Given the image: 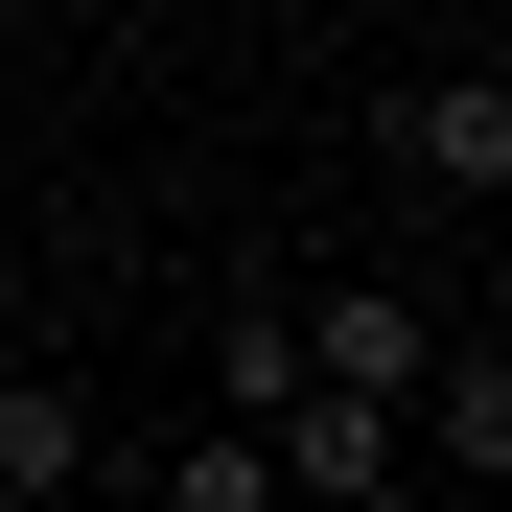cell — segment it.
Masks as SVG:
<instances>
[{
    "instance_id": "cell-1",
    "label": "cell",
    "mask_w": 512,
    "mask_h": 512,
    "mask_svg": "<svg viewBox=\"0 0 512 512\" xmlns=\"http://www.w3.org/2000/svg\"><path fill=\"white\" fill-rule=\"evenodd\" d=\"M256 443H280V489H326V512H373V489H419V443H396V396H350V373H280V396H256Z\"/></svg>"
},
{
    "instance_id": "cell-2",
    "label": "cell",
    "mask_w": 512,
    "mask_h": 512,
    "mask_svg": "<svg viewBox=\"0 0 512 512\" xmlns=\"http://www.w3.org/2000/svg\"><path fill=\"white\" fill-rule=\"evenodd\" d=\"M396 187H443L489 233V187H512V94H489V70H419V94H396Z\"/></svg>"
},
{
    "instance_id": "cell-3",
    "label": "cell",
    "mask_w": 512,
    "mask_h": 512,
    "mask_svg": "<svg viewBox=\"0 0 512 512\" xmlns=\"http://www.w3.org/2000/svg\"><path fill=\"white\" fill-rule=\"evenodd\" d=\"M280 326H303V373H350V396H419V350H443L419 280H326V303H280Z\"/></svg>"
},
{
    "instance_id": "cell-4",
    "label": "cell",
    "mask_w": 512,
    "mask_h": 512,
    "mask_svg": "<svg viewBox=\"0 0 512 512\" xmlns=\"http://www.w3.org/2000/svg\"><path fill=\"white\" fill-rule=\"evenodd\" d=\"M47 489H117V419L70 373H0V512H47Z\"/></svg>"
},
{
    "instance_id": "cell-5",
    "label": "cell",
    "mask_w": 512,
    "mask_h": 512,
    "mask_svg": "<svg viewBox=\"0 0 512 512\" xmlns=\"http://www.w3.org/2000/svg\"><path fill=\"white\" fill-rule=\"evenodd\" d=\"M117 466H140V443H117ZM140 489H163V512H280V443H256V419H233V443H163Z\"/></svg>"
}]
</instances>
